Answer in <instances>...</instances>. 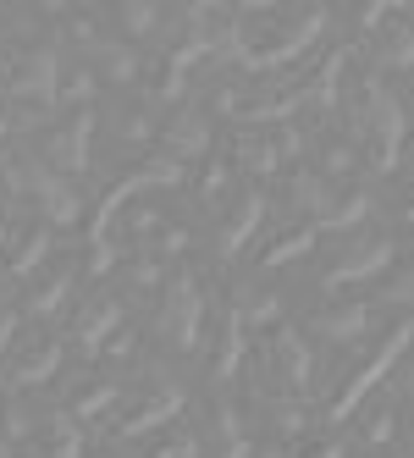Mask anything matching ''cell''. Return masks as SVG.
Wrapping results in <instances>:
<instances>
[{"instance_id":"cell-1","label":"cell","mask_w":414,"mask_h":458,"mask_svg":"<svg viewBox=\"0 0 414 458\" xmlns=\"http://www.w3.org/2000/svg\"><path fill=\"white\" fill-rule=\"evenodd\" d=\"M161 337H166L172 348H199V343H205V293H199V282L188 276V271H177L172 287H166Z\"/></svg>"},{"instance_id":"cell-2","label":"cell","mask_w":414,"mask_h":458,"mask_svg":"<svg viewBox=\"0 0 414 458\" xmlns=\"http://www.w3.org/2000/svg\"><path fill=\"white\" fill-rule=\"evenodd\" d=\"M365 122H370V139H376V166L393 172L398 166V149L409 144V116L381 83H365Z\"/></svg>"},{"instance_id":"cell-3","label":"cell","mask_w":414,"mask_h":458,"mask_svg":"<svg viewBox=\"0 0 414 458\" xmlns=\"http://www.w3.org/2000/svg\"><path fill=\"white\" fill-rule=\"evenodd\" d=\"M409 343H414V326H409V320H403V326H393V337L376 348V359H370V365H365L354 381H348V392H342V398L332 403V414H326V420H332V425H342L348 414H354V409L370 398V392L381 386V376H387V370L398 365V359H403V348H409Z\"/></svg>"},{"instance_id":"cell-4","label":"cell","mask_w":414,"mask_h":458,"mask_svg":"<svg viewBox=\"0 0 414 458\" xmlns=\"http://www.w3.org/2000/svg\"><path fill=\"white\" fill-rule=\"evenodd\" d=\"M393 254H398L393 238H370V243H359V249H348V259H337V266L326 271V287H332V293H337V287H359V282H370V276L387 271Z\"/></svg>"},{"instance_id":"cell-5","label":"cell","mask_w":414,"mask_h":458,"mask_svg":"<svg viewBox=\"0 0 414 458\" xmlns=\"http://www.w3.org/2000/svg\"><path fill=\"white\" fill-rule=\"evenodd\" d=\"M17 94H28V100H45V106H61V55H55V45H39L34 55L22 61Z\"/></svg>"},{"instance_id":"cell-6","label":"cell","mask_w":414,"mask_h":458,"mask_svg":"<svg viewBox=\"0 0 414 458\" xmlns=\"http://www.w3.org/2000/svg\"><path fill=\"white\" fill-rule=\"evenodd\" d=\"M321 28H326V12H304V22L293 28L282 45H271V50H249L243 55V67H254V72H266V67H288L293 55H304L315 39H321Z\"/></svg>"},{"instance_id":"cell-7","label":"cell","mask_w":414,"mask_h":458,"mask_svg":"<svg viewBox=\"0 0 414 458\" xmlns=\"http://www.w3.org/2000/svg\"><path fill=\"white\" fill-rule=\"evenodd\" d=\"M315 332L337 348H354L370 337V304H342V310H321L315 315Z\"/></svg>"},{"instance_id":"cell-8","label":"cell","mask_w":414,"mask_h":458,"mask_svg":"<svg viewBox=\"0 0 414 458\" xmlns=\"http://www.w3.org/2000/svg\"><path fill=\"white\" fill-rule=\"evenodd\" d=\"M89 139H94V111H78L61 133L50 139V155H55V166H67V172H83L89 166Z\"/></svg>"},{"instance_id":"cell-9","label":"cell","mask_w":414,"mask_h":458,"mask_svg":"<svg viewBox=\"0 0 414 458\" xmlns=\"http://www.w3.org/2000/svg\"><path fill=\"white\" fill-rule=\"evenodd\" d=\"M260 221H266V193H260V188H249V193H243V210H238L227 226H221L215 254H221V259H232V254L254 238V226H260Z\"/></svg>"},{"instance_id":"cell-10","label":"cell","mask_w":414,"mask_h":458,"mask_svg":"<svg viewBox=\"0 0 414 458\" xmlns=\"http://www.w3.org/2000/svg\"><path fill=\"white\" fill-rule=\"evenodd\" d=\"M271 348H276V359H282V370H288V386H293V392H309V381H315V353H309V343H304L299 332H276Z\"/></svg>"},{"instance_id":"cell-11","label":"cell","mask_w":414,"mask_h":458,"mask_svg":"<svg viewBox=\"0 0 414 458\" xmlns=\"http://www.w3.org/2000/svg\"><path fill=\"white\" fill-rule=\"evenodd\" d=\"M166 144H172V160L205 155V149H210V116H199V111H182V116L166 127Z\"/></svg>"},{"instance_id":"cell-12","label":"cell","mask_w":414,"mask_h":458,"mask_svg":"<svg viewBox=\"0 0 414 458\" xmlns=\"http://www.w3.org/2000/svg\"><path fill=\"white\" fill-rule=\"evenodd\" d=\"M116 326H122V304L116 299H100V304L83 315V326H78V348L83 353H100L106 337H116Z\"/></svg>"},{"instance_id":"cell-13","label":"cell","mask_w":414,"mask_h":458,"mask_svg":"<svg viewBox=\"0 0 414 458\" xmlns=\"http://www.w3.org/2000/svg\"><path fill=\"white\" fill-rule=\"evenodd\" d=\"M315 238H321V226H299V233H288V238H276L266 254H260V266H293V259H304L309 249H315Z\"/></svg>"},{"instance_id":"cell-14","label":"cell","mask_w":414,"mask_h":458,"mask_svg":"<svg viewBox=\"0 0 414 458\" xmlns=\"http://www.w3.org/2000/svg\"><path fill=\"white\" fill-rule=\"evenodd\" d=\"M177 409H182V392H166L161 403H149V409H139L133 420H127V425H122V437H144V431H155V425H166Z\"/></svg>"},{"instance_id":"cell-15","label":"cell","mask_w":414,"mask_h":458,"mask_svg":"<svg viewBox=\"0 0 414 458\" xmlns=\"http://www.w3.org/2000/svg\"><path fill=\"white\" fill-rule=\"evenodd\" d=\"M370 210H376V205H370V193H348L342 205H332V210L321 216V226H326V233H348V226H359Z\"/></svg>"},{"instance_id":"cell-16","label":"cell","mask_w":414,"mask_h":458,"mask_svg":"<svg viewBox=\"0 0 414 458\" xmlns=\"http://www.w3.org/2000/svg\"><path fill=\"white\" fill-rule=\"evenodd\" d=\"M55 370H61V343H50L45 353L28 359V365H17V370H12V386H39V381L55 376Z\"/></svg>"},{"instance_id":"cell-17","label":"cell","mask_w":414,"mask_h":458,"mask_svg":"<svg viewBox=\"0 0 414 458\" xmlns=\"http://www.w3.org/2000/svg\"><path fill=\"white\" fill-rule=\"evenodd\" d=\"M238 359H243V315L232 310V315H227V332H221V359H215V376L227 381V376L238 370Z\"/></svg>"},{"instance_id":"cell-18","label":"cell","mask_w":414,"mask_h":458,"mask_svg":"<svg viewBox=\"0 0 414 458\" xmlns=\"http://www.w3.org/2000/svg\"><path fill=\"white\" fill-rule=\"evenodd\" d=\"M381 67H393V72L414 67V28H393L387 34V45H381Z\"/></svg>"},{"instance_id":"cell-19","label":"cell","mask_w":414,"mask_h":458,"mask_svg":"<svg viewBox=\"0 0 414 458\" xmlns=\"http://www.w3.org/2000/svg\"><path fill=\"white\" fill-rule=\"evenodd\" d=\"M45 254H50V233L39 226V233L22 243V254H12V276H28V271H39V266H45Z\"/></svg>"},{"instance_id":"cell-20","label":"cell","mask_w":414,"mask_h":458,"mask_svg":"<svg viewBox=\"0 0 414 458\" xmlns=\"http://www.w3.org/2000/svg\"><path fill=\"white\" fill-rule=\"evenodd\" d=\"M67 299H72V276H67V271H61L55 282H45V287H39V299H34V304H28V310H34V315H55V310H61V304H67Z\"/></svg>"},{"instance_id":"cell-21","label":"cell","mask_w":414,"mask_h":458,"mask_svg":"<svg viewBox=\"0 0 414 458\" xmlns=\"http://www.w3.org/2000/svg\"><path fill=\"white\" fill-rule=\"evenodd\" d=\"M100 61H106V72H111L116 83H127V78L139 72V55L127 50V45H100Z\"/></svg>"},{"instance_id":"cell-22","label":"cell","mask_w":414,"mask_h":458,"mask_svg":"<svg viewBox=\"0 0 414 458\" xmlns=\"http://www.w3.org/2000/svg\"><path fill=\"white\" fill-rule=\"evenodd\" d=\"M122 22L133 28V39H149L155 28H161V12L155 6H122Z\"/></svg>"},{"instance_id":"cell-23","label":"cell","mask_w":414,"mask_h":458,"mask_svg":"<svg viewBox=\"0 0 414 458\" xmlns=\"http://www.w3.org/2000/svg\"><path fill=\"white\" fill-rule=\"evenodd\" d=\"M111 403H116V386L106 381V386H94V392H89V398L78 403V420H94V414H100V409H111Z\"/></svg>"},{"instance_id":"cell-24","label":"cell","mask_w":414,"mask_h":458,"mask_svg":"<svg viewBox=\"0 0 414 458\" xmlns=\"http://www.w3.org/2000/svg\"><path fill=\"white\" fill-rule=\"evenodd\" d=\"M271 420H276V431H282V437H299V431H304L299 403H276V409H271Z\"/></svg>"},{"instance_id":"cell-25","label":"cell","mask_w":414,"mask_h":458,"mask_svg":"<svg viewBox=\"0 0 414 458\" xmlns=\"http://www.w3.org/2000/svg\"><path fill=\"white\" fill-rule=\"evenodd\" d=\"M387 304H398V310H414V271L393 276V287H387Z\"/></svg>"},{"instance_id":"cell-26","label":"cell","mask_w":414,"mask_h":458,"mask_svg":"<svg viewBox=\"0 0 414 458\" xmlns=\"http://www.w3.org/2000/svg\"><path fill=\"white\" fill-rule=\"evenodd\" d=\"M61 100H72V106L94 100V78L89 72H72V83H61Z\"/></svg>"},{"instance_id":"cell-27","label":"cell","mask_w":414,"mask_h":458,"mask_svg":"<svg viewBox=\"0 0 414 458\" xmlns=\"http://www.w3.org/2000/svg\"><path fill=\"white\" fill-rule=\"evenodd\" d=\"M55 458H83V437H78V425H61V437H55V447H50Z\"/></svg>"},{"instance_id":"cell-28","label":"cell","mask_w":414,"mask_h":458,"mask_svg":"<svg viewBox=\"0 0 414 458\" xmlns=\"http://www.w3.org/2000/svg\"><path fill=\"white\" fill-rule=\"evenodd\" d=\"M365 442H376V447H381V442H393V414H376V420L365 425Z\"/></svg>"},{"instance_id":"cell-29","label":"cell","mask_w":414,"mask_h":458,"mask_svg":"<svg viewBox=\"0 0 414 458\" xmlns=\"http://www.w3.org/2000/svg\"><path fill=\"white\" fill-rule=\"evenodd\" d=\"M348 166H354V155H348L342 144H337V149H326V166H321L326 177H337V172H348Z\"/></svg>"},{"instance_id":"cell-30","label":"cell","mask_w":414,"mask_h":458,"mask_svg":"<svg viewBox=\"0 0 414 458\" xmlns=\"http://www.w3.org/2000/svg\"><path fill=\"white\" fill-rule=\"evenodd\" d=\"M28 425H34V420H28L22 409H6V437H12V442H22V437H28Z\"/></svg>"},{"instance_id":"cell-31","label":"cell","mask_w":414,"mask_h":458,"mask_svg":"<svg viewBox=\"0 0 414 458\" xmlns=\"http://www.w3.org/2000/svg\"><path fill=\"white\" fill-rule=\"evenodd\" d=\"M387 17H393V6H365V12H359V28L370 34V28H381Z\"/></svg>"},{"instance_id":"cell-32","label":"cell","mask_w":414,"mask_h":458,"mask_svg":"<svg viewBox=\"0 0 414 458\" xmlns=\"http://www.w3.org/2000/svg\"><path fill=\"white\" fill-rule=\"evenodd\" d=\"M122 133H127V139H144V133H155V122H144V116H122Z\"/></svg>"},{"instance_id":"cell-33","label":"cell","mask_w":414,"mask_h":458,"mask_svg":"<svg viewBox=\"0 0 414 458\" xmlns=\"http://www.w3.org/2000/svg\"><path fill=\"white\" fill-rule=\"evenodd\" d=\"M12 337H17V315H0V353H6Z\"/></svg>"},{"instance_id":"cell-34","label":"cell","mask_w":414,"mask_h":458,"mask_svg":"<svg viewBox=\"0 0 414 458\" xmlns=\"http://www.w3.org/2000/svg\"><path fill=\"white\" fill-rule=\"evenodd\" d=\"M309 458H348V453H342V442H326V447H315Z\"/></svg>"},{"instance_id":"cell-35","label":"cell","mask_w":414,"mask_h":458,"mask_svg":"<svg viewBox=\"0 0 414 458\" xmlns=\"http://www.w3.org/2000/svg\"><path fill=\"white\" fill-rule=\"evenodd\" d=\"M403 221H414V193H409V205H403Z\"/></svg>"},{"instance_id":"cell-36","label":"cell","mask_w":414,"mask_h":458,"mask_svg":"<svg viewBox=\"0 0 414 458\" xmlns=\"http://www.w3.org/2000/svg\"><path fill=\"white\" fill-rule=\"evenodd\" d=\"M0 243H6V226H0Z\"/></svg>"},{"instance_id":"cell-37","label":"cell","mask_w":414,"mask_h":458,"mask_svg":"<svg viewBox=\"0 0 414 458\" xmlns=\"http://www.w3.org/2000/svg\"><path fill=\"white\" fill-rule=\"evenodd\" d=\"M409 398H414V381H409Z\"/></svg>"},{"instance_id":"cell-38","label":"cell","mask_w":414,"mask_h":458,"mask_svg":"<svg viewBox=\"0 0 414 458\" xmlns=\"http://www.w3.org/2000/svg\"><path fill=\"white\" fill-rule=\"evenodd\" d=\"M409 453H414V437H409Z\"/></svg>"},{"instance_id":"cell-39","label":"cell","mask_w":414,"mask_h":458,"mask_svg":"<svg viewBox=\"0 0 414 458\" xmlns=\"http://www.w3.org/2000/svg\"><path fill=\"white\" fill-rule=\"evenodd\" d=\"M260 458H276V453H260Z\"/></svg>"},{"instance_id":"cell-40","label":"cell","mask_w":414,"mask_h":458,"mask_svg":"<svg viewBox=\"0 0 414 458\" xmlns=\"http://www.w3.org/2000/svg\"><path fill=\"white\" fill-rule=\"evenodd\" d=\"M403 458H414V453H403Z\"/></svg>"}]
</instances>
